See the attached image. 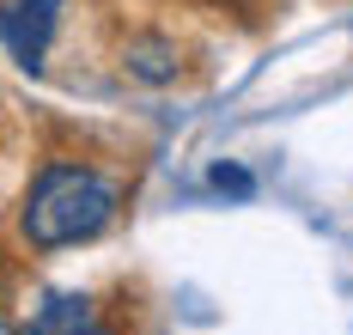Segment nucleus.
I'll use <instances>...</instances> for the list:
<instances>
[{"label":"nucleus","mask_w":353,"mask_h":335,"mask_svg":"<svg viewBox=\"0 0 353 335\" xmlns=\"http://www.w3.org/2000/svg\"><path fill=\"white\" fill-rule=\"evenodd\" d=\"M61 6L68 0H0V43L19 68H43L49 37L61 25Z\"/></svg>","instance_id":"2"},{"label":"nucleus","mask_w":353,"mask_h":335,"mask_svg":"<svg viewBox=\"0 0 353 335\" xmlns=\"http://www.w3.org/2000/svg\"><path fill=\"white\" fill-rule=\"evenodd\" d=\"M31 335H116L104 323V311H98V298L85 293H43L31 317Z\"/></svg>","instance_id":"3"},{"label":"nucleus","mask_w":353,"mask_h":335,"mask_svg":"<svg viewBox=\"0 0 353 335\" xmlns=\"http://www.w3.org/2000/svg\"><path fill=\"white\" fill-rule=\"evenodd\" d=\"M122 68H128L134 79H146V85H171L183 61H176V43H165V37H128Z\"/></svg>","instance_id":"4"},{"label":"nucleus","mask_w":353,"mask_h":335,"mask_svg":"<svg viewBox=\"0 0 353 335\" xmlns=\"http://www.w3.org/2000/svg\"><path fill=\"white\" fill-rule=\"evenodd\" d=\"M208 183L219 189V195H256V177H250L244 165H213V171H208Z\"/></svg>","instance_id":"5"},{"label":"nucleus","mask_w":353,"mask_h":335,"mask_svg":"<svg viewBox=\"0 0 353 335\" xmlns=\"http://www.w3.org/2000/svg\"><path fill=\"white\" fill-rule=\"evenodd\" d=\"M0 335H19V329H12V317H0Z\"/></svg>","instance_id":"6"},{"label":"nucleus","mask_w":353,"mask_h":335,"mask_svg":"<svg viewBox=\"0 0 353 335\" xmlns=\"http://www.w3.org/2000/svg\"><path fill=\"white\" fill-rule=\"evenodd\" d=\"M122 207V189L110 183L104 171L92 165H73V159H49L25 189V207H19V232L31 250H68L98 238Z\"/></svg>","instance_id":"1"}]
</instances>
